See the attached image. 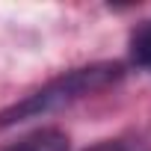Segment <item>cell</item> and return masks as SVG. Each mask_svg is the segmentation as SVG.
Returning a JSON list of instances; mask_svg holds the SVG:
<instances>
[{"label":"cell","instance_id":"3957f363","mask_svg":"<svg viewBox=\"0 0 151 151\" xmlns=\"http://www.w3.org/2000/svg\"><path fill=\"white\" fill-rule=\"evenodd\" d=\"M130 62L151 71V21H142L130 33Z\"/></svg>","mask_w":151,"mask_h":151},{"label":"cell","instance_id":"7a4b0ae2","mask_svg":"<svg viewBox=\"0 0 151 151\" xmlns=\"http://www.w3.org/2000/svg\"><path fill=\"white\" fill-rule=\"evenodd\" d=\"M3 151H68V136L56 127H42Z\"/></svg>","mask_w":151,"mask_h":151},{"label":"cell","instance_id":"6da1fadb","mask_svg":"<svg viewBox=\"0 0 151 151\" xmlns=\"http://www.w3.org/2000/svg\"><path fill=\"white\" fill-rule=\"evenodd\" d=\"M122 74H124V68L119 62H92V65H83V68L65 71L59 77H53L50 83H45L42 89H36L33 95L6 107L0 113V127H12V124L56 113L62 107H71L74 101H83L86 95H95V92L119 83Z\"/></svg>","mask_w":151,"mask_h":151},{"label":"cell","instance_id":"277c9868","mask_svg":"<svg viewBox=\"0 0 151 151\" xmlns=\"http://www.w3.org/2000/svg\"><path fill=\"white\" fill-rule=\"evenodd\" d=\"M86 151H142V148L127 142V139H104V142H98V145H92Z\"/></svg>","mask_w":151,"mask_h":151}]
</instances>
